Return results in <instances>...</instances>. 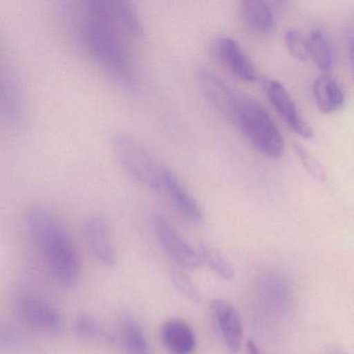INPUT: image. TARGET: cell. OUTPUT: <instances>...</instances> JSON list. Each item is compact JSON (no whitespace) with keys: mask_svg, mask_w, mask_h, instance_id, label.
<instances>
[{"mask_svg":"<svg viewBox=\"0 0 354 354\" xmlns=\"http://www.w3.org/2000/svg\"><path fill=\"white\" fill-rule=\"evenodd\" d=\"M75 30L84 53L103 71L124 86L136 84V64L127 42L129 36L118 19L115 1L80 3Z\"/></svg>","mask_w":354,"mask_h":354,"instance_id":"6da1fadb","label":"cell"},{"mask_svg":"<svg viewBox=\"0 0 354 354\" xmlns=\"http://www.w3.org/2000/svg\"><path fill=\"white\" fill-rule=\"evenodd\" d=\"M28 231L53 277L65 287L77 283L80 254L65 223L47 207L35 206L28 214Z\"/></svg>","mask_w":354,"mask_h":354,"instance_id":"7a4b0ae2","label":"cell"},{"mask_svg":"<svg viewBox=\"0 0 354 354\" xmlns=\"http://www.w3.org/2000/svg\"><path fill=\"white\" fill-rule=\"evenodd\" d=\"M231 122L259 152L275 159L283 155L285 145L281 131L254 99L239 93Z\"/></svg>","mask_w":354,"mask_h":354,"instance_id":"3957f363","label":"cell"},{"mask_svg":"<svg viewBox=\"0 0 354 354\" xmlns=\"http://www.w3.org/2000/svg\"><path fill=\"white\" fill-rule=\"evenodd\" d=\"M111 146L113 156L128 176L145 187L161 192L165 167L155 159L144 144L130 134L120 133L111 138Z\"/></svg>","mask_w":354,"mask_h":354,"instance_id":"277c9868","label":"cell"},{"mask_svg":"<svg viewBox=\"0 0 354 354\" xmlns=\"http://www.w3.org/2000/svg\"><path fill=\"white\" fill-rule=\"evenodd\" d=\"M153 225L163 250L174 265L185 270H196L204 265L198 250L190 245L169 219L162 215H156L153 219Z\"/></svg>","mask_w":354,"mask_h":354,"instance_id":"5b68a950","label":"cell"},{"mask_svg":"<svg viewBox=\"0 0 354 354\" xmlns=\"http://www.w3.org/2000/svg\"><path fill=\"white\" fill-rule=\"evenodd\" d=\"M210 51L213 57L236 77L243 82H254L257 70L237 41L225 35L214 37L211 41Z\"/></svg>","mask_w":354,"mask_h":354,"instance_id":"8992f818","label":"cell"},{"mask_svg":"<svg viewBox=\"0 0 354 354\" xmlns=\"http://www.w3.org/2000/svg\"><path fill=\"white\" fill-rule=\"evenodd\" d=\"M263 88L267 98L281 115V119L292 128V130L302 138H310L313 136V129L308 122L302 118L285 86L279 82L270 78H265L262 82Z\"/></svg>","mask_w":354,"mask_h":354,"instance_id":"52a82bcc","label":"cell"},{"mask_svg":"<svg viewBox=\"0 0 354 354\" xmlns=\"http://www.w3.org/2000/svg\"><path fill=\"white\" fill-rule=\"evenodd\" d=\"M210 310L225 347L231 353H238L243 339V323L237 308L227 300L215 299Z\"/></svg>","mask_w":354,"mask_h":354,"instance_id":"ba28073f","label":"cell"},{"mask_svg":"<svg viewBox=\"0 0 354 354\" xmlns=\"http://www.w3.org/2000/svg\"><path fill=\"white\" fill-rule=\"evenodd\" d=\"M198 84L209 102L219 113L231 121L239 93L227 86L210 70L201 68L196 73Z\"/></svg>","mask_w":354,"mask_h":354,"instance_id":"9c48e42d","label":"cell"},{"mask_svg":"<svg viewBox=\"0 0 354 354\" xmlns=\"http://www.w3.org/2000/svg\"><path fill=\"white\" fill-rule=\"evenodd\" d=\"M161 192L169 196L171 204L184 217L192 223H200L204 219V212L198 200L180 181L179 178L165 167L161 181Z\"/></svg>","mask_w":354,"mask_h":354,"instance_id":"30bf717a","label":"cell"},{"mask_svg":"<svg viewBox=\"0 0 354 354\" xmlns=\"http://www.w3.org/2000/svg\"><path fill=\"white\" fill-rule=\"evenodd\" d=\"M20 315L32 328L43 333H57L63 325L59 310L38 297H26L20 302Z\"/></svg>","mask_w":354,"mask_h":354,"instance_id":"8fae6325","label":"cell"},{"mask_svg":"<svg viewBox=\"0 0 354 354\" xmlns=\"http://www.w3.org/2000/svg\"><path fill=\"white\" fill-rule=\"evenodd\" d=\"M84 234L88 248L96 260L104 266H115L117 257L106 221L101 216H91L84 225Z\"/></svg>","mask_w":354,"mask_h":354,"instance_id":"7c38bea8","label":"cell"},{"mask_svg":"<svg viewBox=\"0 0 354 354\" xmlns=\"http://www.w3.org/2000/svg\"><path fill=\"white\" fill-rule=\"evenodd\" d=\"M161 339L171 354H194L196 348V335L189 323L183 319L165 321L161 326Z\"/></svg>","mask_w":354,"mask_h":354,"instance_id":"4fadbf2b","label":"cell"},{"mask_svg":"<svg viewBox=\"0 0 354 354\" xmlns=\"http://www.w3.org/2000/svg\"><path fill=\"white\" fill-rule=\"evenodd\" d=\"M241 19L252 32H267L274 26V13L270 3L263 0H245L240 7Z\"/></svg>","mask_w":354,"mask_h":354,"instance_id":"5bb4252c","label":"cell"},{"mask_svg":"<svg viewBox=\"0 0 354 354\" xmlns=\"http://www.w3.org/2000/svg\"><path fill=\"white\" fill-rule=\"evenodd\" d=\"M313 94L319 111L324 113H335L345 101L341 86L330 76H319L313 86Z\"/></svg>","mask_w":354,"mask_h":354,"instance_id":"9a60e30c","label":"cell"},{"mask_svg":"<svg viewBox=\"0 0 354 354\" xmlns=\"http://www.w3.org/2000/svg\"><path fill=\"white\" fill-rule=\"evenodd\" d=\"M1 115L9 123L18 124L24 117V97L15 77L3 76L1 80Z\"/></svg>","mask_w":354,"mask_h":354,"instance_id":"2e32d148","label":"cell"},{"mask_svg":"<svg viewBox=\"0 0 354 354\" xmlns=\"http://www.w3.org/2000/svg\"><path fill=\"white\" fill-rule=\"evenodd\" d=\"M122 342L125 354H153L140 323L131 316L124 318Z\"/></svg>","mask_w":354,"mask_h":354,"instance_id":"e0dca14e","label":"cell"},{"mask_svg":"<svg viewBox=\"0 0 354 354\" xmlns=\"http://www.w3.org/2000/svg\"><path fill=\"white\" fill-rule=\"evenodd\" d=\"M115 12L120 24L128 36L134 39H142L145 34L144 24L136 3L126 0L115 1Z\"/></svg>","mask_w":354,"mask_h":354,"instance_id":"ac0fdd59","label":"cell"},{"mask_svg":"<svg viewBox=\"0 0 354 354\" xmlns=\"http://www.w3.org/2000/svg\"><path fill=\"white\" fill-rule=\"evenodd\" d=\"M308 39L310 57L319 69L329 71L333 67V51L328 39L321 30H313Z\"/></svg>","mask_w":354,"mask_h":354,"instance_id":"d6986e66","label":"cell"},{"mask_svg":"<svg viewBox=\"0 0 354 354\" xmlns=\"http://www.w3.org/2000/svg\"><path fill=\"white\" fill-rule=\"evenodd\" d=\"M198 252L204 264H206L219 277L225 281H231L235 277V269L233 265L217 248L209 244H201Z\"/></svg>","mask_w":354,"mask_h":354,"instance_id":"ffe728a7","label":"cell"},{"mask_svg":"<svg viewBox=\"0 0 354 354\" xmlns=\"http://www.w3.org/2000/svg\"><path fill=\"white\" fill-rule=\"evenodd\" d=\"M169 275H171V281L176 289L188 300L192 302H201L202 300V294L200 290L196 287V283L192 281V277L186 272L185 269L173 265L169 269Z\"/></svg>","mask_w":354,"mask_h":354,"instance_id":"44dd1931","label":"cell"},{"mask_svg":"<svg viewBox=\"0 0 354 354\" xmlns=\"http://www.w3.org/2000/svg\"><path fill=\"white\" fill-rule=\"evenodd\" d=\"M74 330L78 337L88 341L99 339L103 335V330L98 321L92 315L86 313H82L76 316L74 320Z\"/></svg>","mask_w":354,"mask_h":354,"instance_id":"7402d4cb","label":"cell"},{"mask_svg":"<svg viewBox=\"0 0 354 354\" xmlns=\"http://www.w3.org/2000/svg\"><path fill=\"white\" fill-rule=\"evenodd\" d=\"M286 46L292 57L299 61H306L310 57L308 39L304 38L301 32L296 30H290L285 34Z\"/></svg>","mask_w":354,"mask_h":354,"instance_id":"603a6c76","label":"cell"},{"mask_svg":"<svg viewBox=\"0 0 354 354\" xmlns=\"http://www.w3.org/2000/svg\"><path fill=\"white\" fill-rule=\"evenodd\" d=\"M295 151L302 165H304V167H306V171L310 174V176H313V177L318 180V181H324L326 175H325L324 169H323L322 165L318 162V160L314 158V157H313L306 149L302 148V147L296 146Z\"/></svg>","mask_w":354,"mask_h":354,"instance_id":"cb8c5ba5","label":"cell"},{"mask_svg":"<svg viewBox=\"0 0 354 354\" xmlns=\"http://www.w3.org/2000/svg\"><path fill=\"white\" fill-rule=\"evenodd\" d=\"M24 335L11 326H3L0 330V346L6 350H17L24 345Z\"/></svg>","mask_w":354,"mask_h":354,"instance_id":"d4e9b609","label":"cell"},{"mask_svg":"<svg viewBox=\"0 0 354 354\" xmlns=\"http://www.w3.org/2000/svg\"><path fill=\"white\" fill-rule=\"evenodd\" d=\"M348 49H349V61L351 66L352 76L354 78V24L351 26V30L349 32V39H348Z\"/></svg>","mask_w":354,"mask_h":354,"instance_id":"484cf974","label":"cell"},{"mask_svg":"<svg viewBox=\"0 0 354 354\" xmlns=\"http://www.w3.org/2000/svg\"><path fill=\"white\" fill-rule=\"evenodd\" d=\"M246 348H248V354H264L252 339H248Z\"/></svg>","mask_w":354,"mask_h":354,"instance_id":"4316f807","label":"cell"},{"mask_svg":"<svg viewBox=\"0 0 354 354\" xmlns=\"http://www.w3.org/2000/svg\"><path fill=\"white\" fill-rule=\"evenodd\" d=\"M333 354H343V353H339V352H335V353Z\"/></svg>","mask_w":354,"mask_h":354,"instance_id":"83f0119b","label":"cell"}]
</instances>
